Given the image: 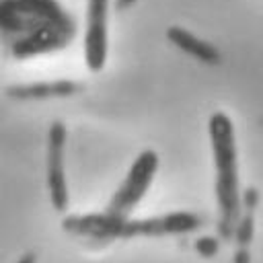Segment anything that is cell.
Masks as SVG:
<instances>
[{"mask_svg":"<svg viewBox=\"0 0 263 263\" xmlns=\"http://www.w3.org/2000/svg\"><path fill=\"white\" fill-rule=\"evenodd\" d=\"M158 171V154L154 150H142L136 160L132 162L125 179L121 181L119 189L111 195L109 203L105 205L103 214L109 218H127L140 205L144 195L148 193L154 175Z\"/></svg>","mask_w":263,"mask_h":263,"instance_id":"cell-4","label":"cell"},{"mask_svg":"<svg viewBox=\"0 0 263 263\" xmlns=\"http://www.w3.org/2000/svg\"><path fill=\"white\" fill-rule=\"evenodd\" d=\"M257 189L249 187L242 193L240 201V218L234 228L232 240L236 242V253H234V263H249V247L253 240L255 232V205H257Z\"/></svg>","mask_w":263,"mask_h":263,"instance_id":"cell-7","label":"cell"},{"mask_svg":"<svg viewBox=\"0 0 263 263\" xmlns=\"http://www.w3.org/2000/svg\"><path fill=\"white\" fill-rule=\"evenodd\" d=\"M109 0H88L84 29V62L90 72H101L109 51Z\"/></svg>","mask_w":263,"mask_h":263,"instance_id":"cell-6","label":"cell"},{"mask_svg":"<svg viewBox=\"0 0 263 263\" xmlns=\"http://www.w3.org/2000/svg\"><path fill=\"white\" fill-rule=\"evenodd\" d=\"M16 263H37V257H35L33 253H25Z\"/></svg>","mask_w":263,"mask_h":263,"instance_id":"cell-12","label":"cell"},{"mask_svg":"<svg viewBox=\"0 0 263 263\" xmlns=\"http://www.w3.org/2000/svg\"><path fill=\"white\" fill-rule=\"evenodd\" d=\"M74 35L76 23L60 0H0V43L14 60L60 51Z\"/></svg>","mask_w":263,"mask_h":263,"instance_id":"cell-1","label":"cell"},{"mask_svg":"<svg viewBox=\"0 0 263 263\" xmlns=\"http://www.w3.org/2000/svg\"><path fill=\"white\" fill-rule=\"evenodd\" d=\"M138 0H115V6L119 8V10H125V8H129V6H134Z\"/></svg>","mask_w":263,"mask_h":263,"instance_id":"cell-11","label":"cell"},{"mask_svg":"<svg viewBox=\"0 0 263 263\" xmlns=\"http://www.w3.org/2000/svg\"><path fill=\"white\" fill-rule=\"evenodd\" d=\"M166 39L177 49H181L183 53H187V55H191V58H195V60H199L203 64L214 66V64H220V60H222L220 58V51L212 43L199 39L197 35H193L191 31H187L183 27H177V25L168 27L166 29Z\"/></svg>","mask_w":263,"mask_h":263,"instance_id":"cell-8","label":"cell"},{"mask_svg":"<svg viewBox=\"0 0 263 263\" xmlns=\"http://www.w3.org/2000/svg\"><path fill=\"white\" fill-rule=\"evenodd\" d=\"M195 251L201 257H214L218 253V238H214V236H201V238H197Z\"/></svg>","mask_w":263,"mask_h":263,"instance_id":"cell-10","label":"cell"},{"mask_svg":"<svg viewBox=\"0 0 263 263\" xmlns=\"http://www.w3.org/2000/svg\"><path fill=\"white\" fill-rule=\"evenodd\" d=\"M64 152H66V125L62 121H53L47 129V193L49 203L55 212H66L70 203L66 168H64Z\"/></svg>","mask_w":263,"mask_h":263,"instance_id":"cell-5","label":"cell"},{"mask_svg":"<svg viewBox=\"0 0 263 263\" xmlns=\"http://www.w3.org/2000/svg\"><path fill=\"white\" fill-rule=\"evenodd\" d=\"M82 90V84L72 82V80H53V82H33V84H16L8 86L6 95L10 99L18 101H35V99H60V97H70Z\"/></svg>","mask_w":263,"mask_h":263,"instance_id":"cell-9","label":"cell"},{"mask_svg":"<svg viewBox=\"0 0 263 263\" xmlns=\"http://www.w3.org/2000/svg\"><path fill=\"white\" fill-rule=\"evenodd\" d=\"M214 168H216V203H218V236L232 240L236 222L240 218V181H238V152L234 125L222 111L212 113L208 121Z\"/></svg>","mask_w":263,"mask_h":263,"instance_id":"cell-3","label":"cell"},{"mask_svg":"<svg viewBox=\"0 0 263 263\" xmlns=\"http://www.w3.org/2000/svg\"><path fill=\"white\" fill-rule=\"evenodd\" d=\"M205 226V218L193 212H168L162 216L132 220L127 218H109L103 212H92L84 216H68L62 220V228L88 242H109L115 238H158L195 232Z\"/></svg>","mask_w":263,"mask_h":263,"instance_id":"cell-2","label":"cell"}]
</instances>
